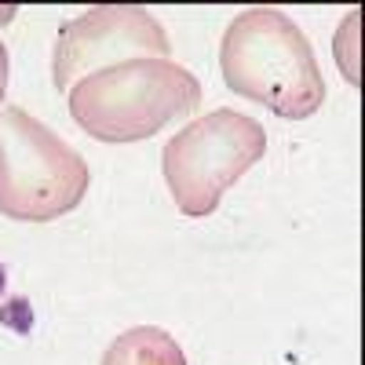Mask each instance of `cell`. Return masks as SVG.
Returning a JSON list of instances; mask_svg holds the SVG:
<instances>
[{
  "instance_id": "1",
  "label": "cell",
  "mask_w": 365,
  "mask_h": 365,
  "mask_svg": "<svg viewBox=\"0 0 365 365\" xmlns=\"http://www.w3.org/2000/svg\"><path fill=\"white\" fill-rule=\"evenodd\" d=\"M220 66L230 91L270 113L303 120L322 110L325 77L303 29L278 8L241 11L223 34Z\"/></svg>"
},
{
  "instance_id": "2",
  "label": "cell",
  "mask_w": 365,
  "mask_h": 365,
  "mask_svg": "<svg viewBox=\"0 0 365 365\" xmlns=\"http://www.w3.org/2000/svg\"><path fill=\"white\" fill-rule=\"evenodd\" d=\"M70 117L99 143H139L158 135L168 120L194 113L201 84L172 58H132L77 81Z\"/></svg>"
},
{
  "instance_id": "3",
  "label": "cell",
  "mask_w": 365,
  "mask_h": 365,
  "mask_svg": "<svg viewBox=\"0 0 365 365\" xmlns=\"http://www.w3.org/2000/svg\"><path fill=\"white\" fill-rule=\"evenodd\" d=\"M88 194V165L48 125L19 106L0 110V216L48 223Z\"/></svg>"
},
{
  "instance_id": "4",
  "label": "cell",
  "mask_w": 365,
  "mask_h": 365,
  "mask_svg": "<svg viewBox=\"0 0 365 365\" xmlns=\"http://www.w3.org/2000/svg\"><path fill=\"white\" fill-rule=\"evenodd\" d=\"M267 154V132L256 117L212 110L175 132L161 154L165 182L182 216H212L223 194Z\"/></svg>"
},
{
  "instance_id": "5",
  "label": "cell",
  "mask_w": 365,
  "mask_h": 365,
  "mask_svg": "<svg viewBox=\"0 0 365 365\" xmlns=\"http://www.w3.org/2000/svg\"><path fill=\"white\" fill-rule=\"evenodd\" d=\"M168 55L172 44L165 26L146 8L110 4V8H91L58 29L51 73L58 91H70L77 81L99 70L132 63V58H168Z\"/></svg>"
},
{
  "instance_id": "6",
  "label": "cell",
  "mask_w": 365,
  "mask_h": 365,
  "mask_svg": "<svg viewBox=\"0 0 365 365\" xmlns=\"http://www.w3.org/2000/svg\"><path fill=\"white\" fill-rule=\"evenodd\" d=\"M103 365H187V358H182L179 344L165 329L139 325V329L120 332L110 344V351L103 354Z\"/></svg>"
},
{
  "instance_id": "7",
  "label": "cell",
  "mask_w": 365,
  "mask_h": 365,
  "mask_svg": "<svg viewBox=\"0 0 365 365\" xmlns=\"http://www.w3.org/2000/svg\"><path fill=\"white\" fill-rule=\"evenodd\" d=\"M0 322H4L8 329H15L19 336H26L29 329H34V307H29L26 296H11L4 307H0Z\"/></svg>"
},
{
  "instance_id": "8",
  "label": "cell",
  "mask_w": 365,
  "mask_h": 365,
  "mask_svg": "<svg viewBox=\"0 0 365 365\" xmlns=\"http://www.w3.org/2000/svg\"><path fill=\"white\" fill-rule=\"evenodd\" d=\"M4 91H8V48L0 44V103H4Z\"/></svg>"
},
{
  "instance_id": "9",
  "label": "cell",
  "mask_w": 365,
  "mask_h": 365,
  "mask_svg": "<svg viewBox=\"0 0 365 365\" xmlns=\"http://www.w3.org/2000/svg\"><path fill=\"white\" fill-rule=\"evenodd\" d=\"M11 15H15V8H0V26L11 22Z\"/></svg>"
},
{
  "instance_id": "10",
  "label": "cell",
  "mask_w": 365,
  "mask_h": 365,
  "mask_svg": "<svg viewBox=\"0 0 365 365\" xmlns=\"http://www.w3.org/2000/svg\"><path fill=\"white\" fill-rule=\"evenodd\" d=\"M4 285H8V270H4V263H0V292H4Z\"/></svg>"
}]
</instances>
